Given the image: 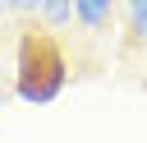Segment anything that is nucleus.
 Returning <instances> with one entry per match:
<instances>
[{"label": "nucleus", "mask_w": 147, "mask_h": 143, "mask_svg": "<svg viewBox=\"0 0 147 143\" xmlns=\"http://www.w3.org/2000/svg\"><path fill=\"white\" fill-rule=\"evenodd\" d=\"M64 78H69V65H64V51L46 37V32H37V28H28L23 37H18V97L23 101H55L60 97V88H64Z\"/></svg>", "instance_id": "f257e3e1"}, {"label": "nucleus", "mask_w": 147, "mask_h": 143, "mask_svg": "<svg viewBox=\"0 0 147 143\" xmlns=\"http://www.w3.org/2000/svg\"><path fill=\"white\" fill-rule=\"evenodd\" d=\"M74 18L87 28V32H110L115 23V0H74Z\"/></svg>", "instance_id": "f03ea898"}, {"label": "nucleus", "mask_w": 147, "mask_h": 143, "mask_svg": "<svg viewBox=\"0 0 147 143\" xmlns=\"http://www.w3.org/2000/svg\"><path fill=\"white\" fill-rule=\"evenodd\" d=\"M46 28H64L69 18H74V0H46L41 5V14H37Z\"/></svg>", "instance_id": "7ed1b4c3"}, {"label": "nucleus", "mask_w": 147, "mask_h": 143, "mask_svg": "<svg viewBox=\"0 0 147 143\" xmlns=\"http://www.w3.org/2000/svg\"><path fill=\"white\" fill-rule=\"evenodd\" d=\"M129 42H133V46H147V14L129 18Z\"/></svg>", "instance_id": "20e7f679"}, {"label": "nucleus", "mask_w": 147, "mask_h": 143, "mask_svg": "<svg viewBox=\"0 0 147 143\" xmlns=\"http://www.w3.org/2000/svg\"><path fill=\"white\" fill-rule=\"evenodd\" d=\"M5 9H14V14H41V5L46 0H0Z\"/></svg>", "instance_id": "39448f33"}, {"label": "nucleus", "mask_w": 147, "mask_h": 143, "mask_svg": "<svg viewBox=\"0 0 147 143\" xmlns=\"http://www.w3.org/2000/svg\"><path fill=\"white\" fill-rule=\"evenodd\" d=\"M124 14H129V18H138V14H147V0H124Z\"/></svg>", "instance_id": "423d86ee"}]
</instances>
